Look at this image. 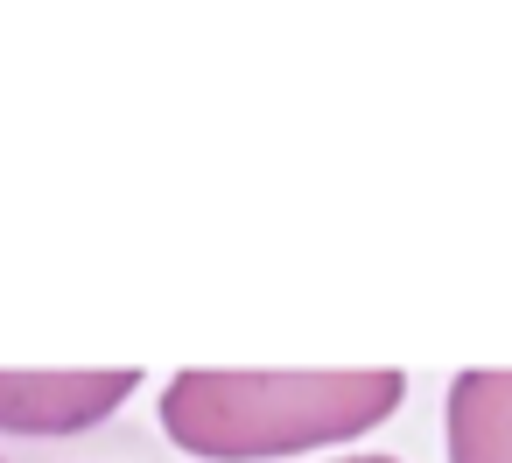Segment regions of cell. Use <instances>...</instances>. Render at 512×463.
<instances>
[{"label": "cell", "mask_w": 512, "mask_h": 463, "mask_svg": "<svg viewBox=\"0 0 512 463\" xmlns=\"http://www.w3.org/2000/svg\"><path fill=\"white\" fill-rule=\"evenodd\" d=\"M407 400V372L351 365V372H225L197 365L162 386V435L211 463H260L351 442L379 428Z\"/></svg>", "instance_id": "cell-1"}, {"label": "cell", "mask_w": 512, "mask_h": 463, "mask_svg": "<svg viewBox=\"0 0 512 463\" xmlns=\"http://www.w3.org/2000/svg\"><path fill=\"white\" fill-rule=\"evenodd\" d=\"M141 386L134 365L92 372H0V428L8 435H85Z\"/></svg>", "instance_id": "cell-2"}, {"label": "cell", "mask_w": 512, "mask_h": 463, "mask_svg": "<svg viewBox=\"0 0 512 463\" xmlns=\"http://www.w3.org/2000/svg\"><path fill=\"white\" fill-rule=\"evenodd\" d=\"M449 463H512V365H470L442 400Z\"/></svg>", "instance_id": "cell-3"}, {"label": "cell", "mask_w": 512, "mask_h": 463, "mask_svg": "<svg viewBox=\"0 0 512 463\" xmlns=\"http://www.w3.org/2000/svg\"><path fill=\"white\" fill-rule=\"evenodd\" d=\"M344 463H400V456H344Z\"/></svg>", "instance_id": "cell-4"}]
</instances>
